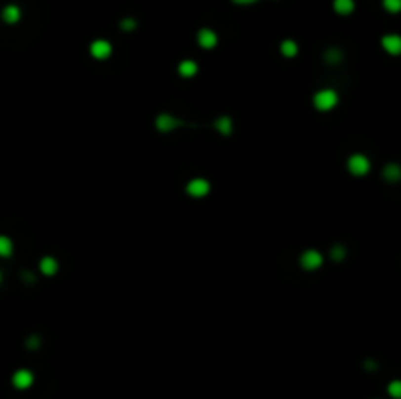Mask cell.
Segmentation results:
<instances>
[{
	"mask_svg": "<svg viewBox=\"0 0 401 399\" xmlns=\"http://www.w3.org/2000/svg\"><path fill=\"white\" fill-rule=\"evenodd\" d=\"M339 104V94L333 88H323L313 96V106L319 112H329Z\"/></svg>",
	"mask_w": 401,
	"mask_h": 399,
	"instance_id": "6da1fadb",
	"label": "cell"
},
{
	"mask_svg": "<svg viewBox=\"0 0 401 399\" xmlns=\"http://www.w3.org/2000/svg\"><path fill=\"white\" fill-rule=\"evenodd\" d=\"M347 169H349V172L354 174V176H364V174L370 172V161H368L366 155L356 153V155L349 157V161H347Z\"/></svg>",
	"mask_w": 401,
	"mask_h": 399,
	"instance_id": "7a4b0ae2",
	"label": "cell"
},
{
	"mask_svg": "<svg viewBox=\"0 0 401 399\" xmlns=\"http://www.w3.org/2000/svg\"><path fill=\"white\" fill-rule=\"evenodd\" d=\"M300 264L301 268H305V270H317L323 264V254L319 251H315V249H309V251H305L301 254Z\"/></svg>",
	"mask_w": 401,
	"mask_h": 399,
	"instance_id": "3957f363",
	"label": "cell"
},
{
	"mask_svg": "<svg viewBox=\"0 0 401 399\" xmlns=\"http://www.w3.org/2000/svg\"><path fill=\"white\" fill-rule=\"evenodd\" d=\"M186 192L192 196V198H203L209 194V182L205 178H192L188 184H186Z\"/></svg>",
	"mask_w": 401,
	"mask_h": 399,
	"instance_id": "277c9868",
	"label": "cell"
},
{
	"mask_svg": "<svg viewBox=\"0 0 401 399\" xmlns=\"http://www.w3.org/2000/svg\"><path fill=\"white\" fill-rule=\"evenodd\" d=\"M90 55L98 61H104L112 55V43L106 39H96L90 43Z\"/></svg>",
	"mask_w": 401,
	"mask_h": 399,
	"instance_id": "5b68a950",
	"label": "cell"
},
{
	"mask_svg": "<svg viewBox=\"0 0 401 399\" xmlns=\"http://www.w3.org/2000/svg\"><path fill=\"white\" fill-rule=\"evenodd\" d=\"M180 123H182L180 119H176L174 115H170V114H159V115H157V119H155L157 129H159V131H162V133H168V131L176 129Z\"/></svg>",
	"mask_w": 401,
	"mask_h": 399,
	"instance_id": "8992f818",
	"label": "cell"
},
{
	"mask_svg": "<svg viewBox=\"0 0 401 399\" xmlns=\"http://www.w3.org/2000/svg\"><path fill=\"white\" fill-rule=\"evenodd\" d=\"M12 384L14 388L18 390H28L32 384H34V374L30 370H18L14 376H12Z\"/></svg>",
	"mask_w": 401,
	"mask_h": 399,
	"instance_id": "52a82bcc",
	"label": "cell"
},
{
	"mask_svg": "<svg viewBox=\"0 0 401 399\" xmlns=\"http://www.w3.org/2000/svg\"><path fill=\"white\" fill-rule=\"evenodd\" d=\"M198 43L203 49H213L217 45V34L213 30H209V28H203V30L198 32Z\"/></svg>",
	"mask_w": 401,
	"mask_h": 399,
	"instance_id": "ba28073f",
	"label": "cell"
},
{
	"mask_svg": "<svg viewBox=\"0 0 401 399\" xmlns=\"http://www.w3.org/2000/svg\"><path fill=\"white\" fill-rule=\"evenodd\" d=\"M382 47L388 51V53H392V55H398L401 51V37L400 36H384L382 37Z\"/></svg>",
	"mask_w": 401,
	"mask_h": 399,
	"instance_id": "9c48e42d",
	"label": "cell"
},
{
	"mask_svg": "<svg viewBox=\"0 0 401 399\" xmlns=\"http://www.w3.org/2000/svg\"><path fill=\"white\" fill-rule=\"evenodd\" d=\"M178 74L184 76V78H192V76H196V74H198V63L192 61V59L182 61V63L178 65Z\"/></svg>",
	"mask_w": 401,
	"mask_h": 399,
	"instance_id": "30bf717a",
	"label": "cell"
},
{
	"mask_svg": "<svg viewBox=\"0 0 401 399\" xmlns=\"http://www.w3.org/2000/svg\"><path fill=\"white\" fill-rule=\"evenodd\" d=\"M40 270H41V274H45V276H53V274H57V270H59V262H57L53 256H43V258L40 260Z\"/></svg>",
	"mask_w": 401,
	"mask_h": 399,
	"instance_id": "8fae6325",
	"label": "cell"
},
{
	"mask_svg": "<svg viewBox=\"0 0 401 399\" xmlns=\"http://www.w3.org/2000/svg\"><path fill=\"white\" fill-rule=\"evenodd\" d=\"M213 125H215V129H217L221 135H231V131H233V119H231L229 115L217 117V119L213 121Z\"/></svg>",
	"mask_w": 401,
	"mask_h": 399,
	"instance_id": "7c38bea8",
	"label": "cell"
},
{
	"mask_svg": "<svg viewBox=\"0 0 401 399\" xmlns=\"http://www.w3.org/2000/svg\"><path fill=\"white\" fill-rule=\"evenodd\" d=\"M20 16H22V12H20V8H18L16 4H8V6L2 10V18H4L6 24H16V22L20 20Z\"/></svg>",
	"mask_w": 401,
	"mask_h": 399,
	"instance_id": "4fadbf2b",
	"label": "cell"
},
{
	"mask_svg": "<svg viewBox=\"0 0 401 399\" xmlns=\"http://www.w3.org/2000/svg\"><path fill=\"white\" fill-rule=\"evenodd\" d=\"M333 8H335L337 14L349 16L352 10H354V0H335V2H333Z\"/></svg>",
	"mask_w": 401,
	"mask_h": 399,
	"instance_id": "5bb4252c",
	"label": "cell"
},
{
	"mask_svg": "<svg viewBox=\"0 0 401 399\" xmlns=\"http://www.w3.org/2000/svg\"><path fill=\"white\" fill-rule=\"evenodd\" d=\"M280 51H282L284 57L294 59L296 55H298V43H296L294 39H284L282 45H280Z\"/></svg>",
	"mask_w": 401,
	"mask_h": 399,
	"instance_id": "9a60e30c",
	"label": "cell"
},
{
	"mask_svg": "<svg viewBox=\"0 0 401 399\" xmlns=\"http://www.w3.org/2000/svg\"><path fill=\"white\" fill-rule=\"evenodd\" d=\"M12 251H14L12 241H10L8 237L0 235V256H10V254H12Z\"/></svg>",
	"mask_w": 401,
	"mask_h": 399,
	"instance_id": "2e32d148",
	"label": "cell"
},
{
	"mask_svg": "<svg viewBox=\"0 0 401 399\" xmlns=\"http://www.w3.org/2000/svg\"><path fill=\"white\" fill-rule=\"evenodd\" d=\"M400 174H401V171H400L398 165H388V167L384 169V178L390 180V182H396V180L400 178Z\"/></svg>",
	"mask_w": 401,
	"mask_h": 399,
	"instance_id": "e0dca14e",
	"label": "cell"
},
{
	"mask_svg": "<svg viewBox=\"0 0 401 399\" xmlns=\"http://www.w3.org/2000/svg\"><path fill=\"white\" fill-rule=\"evenodd\" d=\"M345 254H347V251H345V247H343V245H335V247H333V251H331V256H333V260H335V262H341V260L345 258Z\"/></svg>",
	"mask_w": 401,
	"mask_h": 399,
	"instance_id": "ac0fdd59",
	"label": "cell"
},
{
	"mask_svg": "<svg viewBox=\"0 0 401 399\" xmlns=\"http://www.w3.org/2000/svg\"><path fill=\"white\" fill-rule=\"evenodd\" d=\"M384 8L388 12H392V14H396V12H400L401 0H384Z\"/></svg>",
	"mask_w": 401,
	"mask_h": 399,
	"instance_id": "d6986e66",
	"label": "cell"
},
{
	"mask_svg": "<svg viewBox=\"0 0 401 399\" xmlns=\"http://www.w3.org/2000/svg\"><path fill=\"white\" fill-rule=\"evenodd\" d=\"M388 392H390V396H392V398H400L401 396V384L400 382H392V384H390V388H388Z\"/></svg>",
	"mask_w": 401,
	"mask_h": 399,
	"instance_id": "ffe728a7",
	"label": "cell"
},
{
	"mask_svg": "<svg viewBox=\"0 0 401 399\" xmlns=\"http://www.w3.org/2000/svg\"><path fill=\"white\" fill-rule=\"evenodd\" d=\"M341 51H337V49H333V51H327V61L329 63H339L341 61Z\"/></svg>",
	"mask_w": 401,
	"mask_h": 399,
	"instance_id": "44dd1931",
	"label": "cell"
},
{
	"mask_svg": "<svg viewBox=\"0 0 401 399\" xmlns=\"http://www.w3.org/2000/svg\"><path fill=\"white\" fill-rule=\"evenodd\" d=\"M135 26H137V22H135V20H123V22H121V28H123L125 32L135 30Z\"/></svg>",
	"mask_w": 401,
	"mask_h": 399,
	"instance_id": "7402d4cb",
	"label": "cell"
},
{
	"mask_svg": "<svg viewBox=\"0 0 401 399\" xmlns=\"http://www.w3.org/2000/svg\"><path fill=\"white\" fill-rule=\"evenodd\" d=\"M235 4H241V6H245V4H254L256 0H233Z\"/></svg>",
	"mask_w": 401,
	"mask_h": 399,
	"instance_id": "603a6c76",
	"label": "cell"
},
{
	"mask_svg": "<svg viewBox=\"0 0 401 399\" xmlns=\"http://www.w3.org/2000/svg\"><path fill=\"white\" fill-rule=\"evenodd\" d=\"M0 278H2V276H0Z\"/></svg>",
	"mask_w": 401,
	"mask_h": 399,
	"instance_id": "cb8c5ba5",
	"label": "cell"
}]
</instances>
